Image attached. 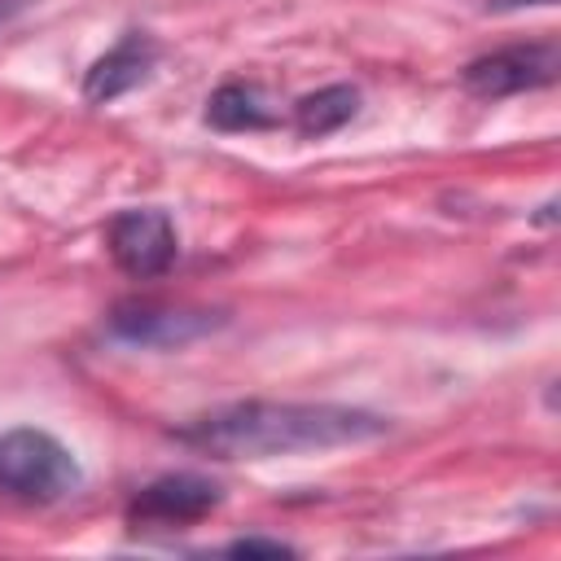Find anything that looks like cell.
I'll list each match as a JSON object with an SVG mask.
<instances>
[{
    "label": "cell",
    "instance_id": "cell-11",
    "mask_svg": "<svg viewBox=\"0 0 561 561\" xmlns=\"http://www.w3.org/2000/svg\"><path fill=\"white\" fill-rule=\"evenodd\" d=\"M35 0H0V26H9L18 13H26Z\"/></svg>",
    "mask_w": 561,
    "mask_h": 561
},
{
    "label": "cell",
    "instance_id": "cell-10",
    "mask_svg": "<svg viewBox=\"0 0 561 561\" xmlns=\"http://www.w3.org/2000/svg\"><path fill=\"white\" fill-rule=\"evenodd\" d=\"M228 552H237V557H294V548L280 539H237V543H228Z\"/></svg>",
    "mask_w": 561,
    "mask_h": 561
},
{
    "label": "cell",
    "instance_id": "cell-7",
    "mask_svg": "<svg viewBox=\"0 0 561 561\" xmlns=\"http://www.w3.org/2000/svg\"><path fill=\"white\" fill-rule=\"evenodd\" d=\"M158 66V39L145 31H127L105 57L92 61L88 79H83V96L88 101H118L123 92L140 88L149 79V70Z\"/></svg>",
    "mask_w": 561,
    "mask_h": 561
},
{
    "label": "cell",
    "instance_id": "cell-6",
    "mask_svg": "<svg viewBox=\"0 0 561 561\" xmlns=\"http://www.w3.org/2000/svg\"><path fill=\"white\" fill-rule=\"evenodd\" d=\"M215 504H219V486L210 478L167 473L131 500V522L136 526H184V522H202Z\"/></svg>",
    "mask_w": 561,
    "mask_h": 561
},
{
    "label": "cell",
    "instance_id": "cell-3",
    "mask_svg": "<svg viewBox=\"0 0 561 561\" xmlns=\"http://www.w3.org/2000/svg\"><path fill=\"white\" fill-rule=\"evenodd\" d=\"M557 75H561V48L552 39H530V44H508V48L473 57L460 79L473 96L500 101V96L548 88L557 83Z\"/></svg>",
    "mask_w": 561,
    "mask_h": 561
},
{
    "label": "cell",
    "instance_id": "cell-2",
    "mask_svg": "<svg viewBox=\"0 0 561 561\" xmlns=\"http://www.w3.org/2000/svg\"><path fill=\"white\" fill-rule=\"evenodd\" d=\"M83 486V469L61 438L48 430H9L0 434V491L26 504H53Z\"/></svg>",
    "mask_w": 561,
    "mask_h": 561
},
{
    "label": "cell",
    "instance_id": "cell-9",
    "mask_svg": "<svg viewBox=\"0 0 561 561\" xmlns=\"http://www.w3.org/2000/svg\"><path fill=\"white\" fill-rule=\"evenodd\" d=\"M355 114H359V88H351V83H329V88L307 92V96L294 105V131L307 136V140H320V136L346 127Z\"/></svg>",
    "mask_w": 561,
    "mask_h": 561
},
{
    "label": "cell",
    "instance_id": "cell-1",
    "mask_svg": "<svg viewBox=\"0 0 561 561\" xmlns=\"http://www.w3.org/2000/svg\"><path fill=\"white\" fill-rule=\"evenodd\" d=\"M390 425L377 412L346 403H276L245 399L215 408L180 430V443L219 456V460H267L298 451H333L381 438Z\"/></svg>",
    "mask_w": 561,
    "mask_h": 561
},
{
    "label": "cell",
    "instance_id": "cell-5",
    "mask_svg": "<svg viewBox=\"0 0 561 561\" xmlns=\"http://www.w3.org/2000/svg\"><path fill=\"white\" fill-rule=\"evenodd\" d=\"M224 324L219 311L206 307H162V302H123L110 316V333L131 346H188Z\"/></svg>",
    "mask_w": 561,
    "mask_h": 561
},
{
    "label": "cell",
    "instance_id": "cell-4",
    "mask_svg": "<svg viewBox=\"0 0 561 561\" xmlns=\"http://www.w3.org/2000/svg\"><path fill=\"white\" fill-rule=\"evenodd\" d=\"M105 245H110V259L136 276V280H149V276H162L171 263H175V224L167 210H153V206H136V210H118L105 228Z\"/></svg>",
    "mask_w": 561,
    "mask_h": 561
},
{
    "label": "cell",
    "instance_id": "cell-12",
    "mask_svg": "<svg viewBox=\"0 0 561 561\" xmlns=\"http://www.w3.org/2000/svg\"><path fill=\"white\" fill-rule=\"evenodd\" d=\"M486 9H526V4H552V0H478Z\"/></svg>",
    "mask_w": 561,
    "mask_h": 561
},
{
    "label": "cell",
    "instance_id": "cell-8",
    "mask_svg": "<svg viewBox=\"0 0 561 561\" xmlns=\"http://www.w3.org/2000/svg\"><path fill=\"white\" fill-rule=\"evenodd\" d=\"M206 123L219 131H263L276 123V110L259 83H219L206 101Z\"/></svg>",
    "mask_w": 561,
    "mask_h": 561
}]
</instances>
